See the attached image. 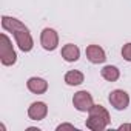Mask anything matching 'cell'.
I'll use <instances>...</instances> for the list:
<instances>
[{
    "label": "cell",
    "instance_id": "obj_8",
    "mask_svg": "<svg viewBox=\"0 0 131 131\" xmlns=\"http://www.w3.org/2000/svg\"><path fill=\"white\" fill-rule=\"evenodd\" d=\"M46 114H48V106L45 102H34L28 110V116L31 120H42L45 119Z\"/></svg>",
    "mask_w": 131,
    "mask_h": 131
},
{
    "label": "cell",
    "instance_id": "obj_1",
    "mask_svg": "<svg viewBox=\"0 0 131 131\" xmlns=\"http://www.w3.org/2000/svg\"><path fill=\"white\" fill-rule=\"evenodd\" d=\"M2 26H3V29H6V31H9V32L14 34L16 42H17L19 48H20L23 52H28V51L32 49L34 40H32V37H31V34H29V29H28L20 20H17V19H14V17L3 16V17H2Z\"/></svg>",
    "mask_w": 131,
    "mask_h": 131
},
{
    "label": "cell",
    "instance_id": "obj_5",
    "mask_svg": "<svg viewBox=\"0 0 131 131\" xmlns=\"http://www.w3.org/2000/svg\"><path fill=\"white\" fill-rule=\"evenodd\" d=\"M73 105L79 111H90L91 106L94 105L93 103V96L88 91H79L73 97Z\"/></svg>",
    "mask_w": 131,
    "mask_h": 131
},
{
    "label": "cell",
    "instance_id": "obj_3",
    "mask_svg": "<svg viewBox=\"0 0 131 131\" xmlns=\"http://www.w3.org/2000/svg\"><path fill=\"white\" fill-rule=\"evenodd\" d=\"M0 60L5 67H11L17 62V54L11 45V40L8 39L6 34L0 36Z\"/></svg>",
    "mask_w": 131,
    "mask_h": 131
},
{
    "label": "cell",
    "instance_id": "obj_12",
    "mask_svg": "<svg viewBox=\"0 0 131 131\" xmlns=\"http://www.w3.org/2000/svg\"><path fill=\"white\" fill-rule=\"evenodd\" d=\"M100 73H102V77H103L105 80H108V82H116V80L119 79V76H120L119 70H117L116 67H111V65L103 67Z\"/></svg>",
    "mask_w": 131,
    "mask_h": 131
},
{
    "label": "cell",
    "instance_id": "obj_13",
    "mask_svg": "<svg viewBox=\"0 0 131 131\" xmlns=\"http://www.w3.org/2000/svg\"><path fill=\"white\" fill-rule=\"evenodd\" d=\"M122 56H123V59H125V60L131 62V43L123 45V48H122Z\"/></svg>",
    "mask_w": 131,
    "mask_h": 131
},
{
    "label": "cell",
    "instance_id": "obj_15",
    "mask_svg": "<svg viewBox=\"0 0 131 131\" xmlns=\"http://www.w3.org/2000/svg\"><path fill=\"white\" fill-rule=\"evenodd\" d=\"M120 129H131V123L129 125H120Z\"/></svg>",
    "mask_w": 131,
    "mask_h": 131
},
{
    "label": "cell",
    "instance_id": "obj_9",
    "mask_svg": "<svg viewBox=\"0 0 131 131\" xmlns=\"http://www.w3.org/2000/svg\"><path fill=\"white\" fill-rule=\"evenodd\" d=\"M26 85H28V90L34 94H43L48 90V82L45 79H40V77H31L26 82Z\"/></svg>",
    "mask_w": 131,
    "mask_h": 131
},
{
    "label": "cell",
    "instance_id": "obj_6",
    "mask_svg": "<svg viewBox=\"0 0 131 131\" xmlns=\"http://www.w3.org/2000/svg\"><path fill=\"white\" fill-rule=\"evenodd\" d=\"M40 43L46 51H54L59 45V36L52 28H45L40 36Z\"/></svg>",
    "mask_w": 131,
    "mask_h": 131
},
{
    "label": "cell",
    "instance_id": "obj_14",
    "mask_svg": "<svg viewBox=\"0 0 131 131\" xmlns=\"http://www.w3.org/2000/svg\"><path fill=\"white\" fill-rule=\"evenodd\" d=\"M63 129H73V131H76V126L71 125V123H62V125L57 126V131H63Z\"/></svg>",
    "mask_w": 131,
    "mask_h": 131
},
{
    "label": "cell",
    "instance_id": "obj_10",
    "mask_svg": "<svg viewBox=\"0 0 131 131\" xmlns=\"http://www.w3.org/2000/svg\"><path fill=\"white\" fill-rule=\"evenodd\" d=\"M62 57L67 62H77L79 57H80V49L76 45L68 43V45H65L62 48Z\"/></svg>",
    "mask_w": 131,
    "mask_h": 131
},
{
    "label": "cell",
    "instance_id": "obj_4",
    "mask_svg": "<svg viewBox=\"0 0 131 131\" xmlns=\"http://www.w3.org/2000/svg\"><path fill=\"white\" fill-rule=\"evenodd\" d=\"M108 100H110V103H111L116 110H119V111L125 110V108L129 105V96H128V93L123 91V90H114V91H111Z\"/></svg>",
    "mask_w": 131,
    "mask_h": 131
},
{
    "label": "cell",
    "instance_id": "obj_7",
    "mask_svg": "<svg viewBox=\"0 0 131 131\" xmlns=\"http://www.w3.org/2000/svg\"><path fill=\"white\" fill-rule=\"evenodd\" d=\"M86 57H88V60L91 63H103L106 60L105 51L99 45H90V46H86Z\"/></svg>",
    "mask_w": 131,
    "mask_h": 131
},
{
    "label": "cell",
    "instance_id": "obj_2",
    "mask_svg": "<svg viewBox=\"0 0 131 131\" xmlns=\"http://www.w3.org/2000/svg\"><path fill=\"white\" fill-rule=\"evenodd\" d=\"M111 119L108 111L102 105H93L90 110V117L86 119V128L93 131H102L110 125Z\"/></svg>",
    "mask_w": 131,
    "mask_h": 131
},
{
    "label": "cell",
    "instance_id": "obj_11",
    "mask_svg": "<svg viewBox=\"0 0 131 131\" xmlns=\"http://www.w3.org/2000/svg\"><path fill=\"white\" fill-rule=\"evenodd\" d=\"M65 82L70 86H77L83 82V74L80 71H68L65 74Z\"/></svg>",
    "mask_w": 131,
    "mask_h": 131
}]
</instances>
